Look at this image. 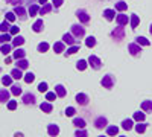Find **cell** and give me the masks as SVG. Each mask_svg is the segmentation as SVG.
I'll return each instance as SVG.
<instances>
[{
	"label": "cell",
	"mask_w": 152,
	"mask_h": 137,
	"mask_svg": "<svg viewBox=\"0 0 152 137\" xmlns=\"http://www.w3.org/2000/svg\"><path fill=\"white\" fill-rule=\"evenodd\" d=\"M116 21H117V24H120V26H125V24H128L129 18L125 14H119V15H116Z\"/></svg>",
	"instance_id": "17"
},
{
	"label": "cell",
	"mask_w": 152,
	"mask_h": 137,
	"mask_svg": "<svg viewBox=\"0 0 152 137\" xmlns=\"http://www.w3.org/2000/svg\"><path fill=\"white\" fill-rule=\"evenodd\" d=\"M100 84H102L104 89H113V85H114V78L111 76V75H105V76L100 79Z\"/></svg>",
	"instance_id": "7"
},
{
	"label": "cell",
	"mask_w": 152,
	"mask_h": 137,
	"mask_svg": "<svg viewBox=\"0 0 152 137\" xmlns=\"http://www.w3.org/2000/svg\"><path fill=\"white\" fill-rule=\"evenodd\" d=\"M62 41H64L67 46H73V44H76V40H75V37H73V34L70 32V34H64L62 35Z\"/></svg>",
	"instance_id": "11"
},
{
	"label": "cell",
	"mask_w": 152,
	"mask_h": 137,
	"mask_svg": "<svg viewBox=\"0 0 152 137\" xmlns=\"http://www.w3.org/2000/svg\"><path fill=\"white\" fill-rule=\"evenodd\" d=\"M17 108V101H8V110L14 111Z\"/></svg>",
	"instance_id": "49"
},
{
	"label": "cell",
	"mask_w": 152,
	"mask_h": 137,
	"mask_svg": "<svg viewBox=\"0 0 152 137\" xmlns=\"http://www.w3.org/2000/svg\"><path fill=\"white\" fill-rule=\"evenodd\" d=\"M24 56H26V51H24V49H20V47H15V52L12 53V58L20 59V58H24Z\"/></svg>",
	"instance_id": "19"
},
{
	"label": "cell",
	"mask_w": 152,
	"mask_h": 137,
	"mask_svg": "<svg viewBox=\"0 0 152 137\" xmlns=\"http://www.w3.org/2000/svg\"><path fill=\"white\" fill-rule=\"evenodd\" d=\"M5 18L9 20V21H14V20L17 18V15H15L14 11H9V12H6V14H5Z\"/></svg>",
	"instance_id": "45"
},
{
	"label": "cell",
	"mask_w": 152,
	"mask_h": 137,
	"mask_svg": "<svg viewBox=\"0 0 152 137\" xmlns=\"http://www.w3.org/2000/svg\"><path fill=\"white\" fill-rule=\"evenodd\" d=\"M55 99H56V93L55 92H46V101L52 102V101H55Z\"/></svg>",
	"instance_id": "44"
},
{
	"label": "cell",
	"mask_w": 152,
	"mask_h": 137,
	"mask_svg": "<svg viewBox=\"0 0 152 137\" xmlns=\"http://www.w3.org/2000/svg\"><path fill=\"white\" fill-rule=\"evenodd\" d=\"M6 3L12 5V6H17V5H21L23 0H6Z\"/></svg>",
	"instance_id": "50"
},
{
	"label": "cell",
	"mask_w": 152,
	"mask_h": 137,
	"mask_svg": "<svg viewBox=\"0 0 152 137\" xmlns=\"http://www.w3.org/2000/svg\"><path fill=\"white\" fill-rule=\"evenodd\" d=\"M40 110L43 111V113H52V110H53V105L50 104V102H43L40 105Z\"/></svg>",
	"instance_id": "23"
},
{
	"label": "cell",
	"mask_w": 152,
	"mask_h": 137,
	"mask_svg": "<svg viewBox=\"0 0 152 137\" xmlns=\"http://www.w3.org/2000/svg\"><path fill=\"white\" fill-rule=\"evenodd\" d=\"M55 93H56L58 97H64V96L67 95V90L64 89V85H61V84H59V85L55 87Z\"/></svg>",
	"instance_id": "22"
},
{
	"label": "cell",
	"mask_w": 152,
	"mask_h": 137,
	"mask_svg": "<svg viewBox=\"0 0 152 137\" xmlns=\"http://www.w3.org/2000/svg\"><path fill=\"white\" fill-rule=\"evenodd\" d=\"M142 110L143 111H152V101H143L142 102Z\"/></svg>",
	"instance_id": "40"
},
{
	"label": "cell",
	"mask_w": 152,
	"mask_h": 137,
	"mask_svg": "<svg viewBox=\"0 0 152 137\" xmlns=\"http://www.w3.org/2000/svg\"><path fill=\"white\" fill-rule=\"evenodd\" d=\"M146 127H148V123H145V122H138L137 125H135V131H137L138 134H143V133L146 131Z\"/></svg>",
	"instance_id": "30"
},
{
	"label": "cell",
	"mask_w": 152,
	"mask_h": 137,
	"mask_svg": "<svg viewBox=\"0 0 152 137\" xmlns=\"http://www.w3.org/2000/svg\"><path fill=\"white\" fill-rule=\"evenodd\" d=\"M62 3H64V0H52V5H53L55 8H59Z\"/></svg>",
	"instance_id": "53"
},
{
	"label": "cell",
	"mask_w": 152,
	"mask_h": 137,
	"mask_svg": "<svg viewBox=\"0 0 152 137\" xmlns=\"http://www.w3.org/2000/svg\"><path fill=\"white\" fill-rule=\"evenodd\" d=\"M132 125H134L132 119H125V120L122 122V128H123V130H126V131L132 130Z\"/></svg>",
	"instance_id": "29"
},
{
	"label": "cell",
	"mask_w": 152,
	"mask_h": 137,
	"mask_svg": "<svg viewBox=\"0 0 152 137\" xmlns=\"http://www.w3.org/2000/svg\"><path fill=\"white\" fill-rule=\"evenodd\" d=\"M18 31H20V28H17V26H11L9 34H11V35H17V34H18Z\"/></svg>",
	"instance_id": "51"
},
{
	"label": "cell",
	"mask_w": 152,
	"mask_h": 137,
	"mask_svg": "<svg viewBox=\"0 0 152 137\" xmlns=\"http://www.w3.org/2000/svg\"><path fill=\"white\" fill-rule=\"evenodd\" d=\"M24 41H26V40H24L21 35H18V34H17V35L14 37V38H12V43H11V44H12V47H20V46H23V44H24Z\"/></svg>",
	"instance_id": "12"
},
{
	"label": "cell",
	"mask_w": 152,
	"mask_h": 137,
	"mask_svg": "<svg viewBox=\"0 0 152 137\" xmlns=\"http://www.w3.org/2000/svg\"><path fill=\"white\" fill-rule=\"evenodd\" d=\"M9 40H11V34L9 32H2V35H0V44L8 43Z\"/></svg>",
	"instance_id": "36"
},
{
	"label": "cell",
	"mask_w": 152,
	"mask_h": 137,
	"mask_svg": "<svg viewBox=\"0 0 152 137\" xmlns=\"http://www.w3.org/2000/svg\"><path fill=\"white\" fill-rule=\"evenodd\" d=\"M111 37H113L114 40H117V41L123 40L125 38V29H123V26H120V24H119V28L113 29L111 31Z\"/></svg>",
	"instance_id": "4"
},
{
	"label": "cell",
	"mask_w": 152,
	"mask_h": 137,
	"mask_svg": "<svg viewBox=\"0 0 152 137\" xmlns=\"http://www.w3.org/2000/svg\"><path fill=\"white\" fill-rule=\"evenodd\" d=\"M145 113H140V111H137V113H134V120L137 122H145Z\"/></svg>",
	"instance_id": "43"
},
{
	"label": "cell",
	"mask_w": 152,
	"mask_h": 137,
	"mask_svg": "<svg viewBox=\"0 0 152 137\" xmlns=\"http://www.w3.org/2000/svg\"><path fill=\"white\" fill-rule=\"evenodd\" d=\"M107 134L108 136H117L119 134V128L117 127H107Z\"/></svg>",
	"instance_id": "38"
},
{
	"label": "cell",
	"mask_w": 152,
	"mask_h": 137,
	"mask_svg": "<svg viewBox=\"0 0 152 137\" xmlns=\"http://www.w3.org/2000/svg\"><path fill=\"white\" fill-rule=\"evenodd\" d=\"M76 17H78L79 21L84 23V24L90 23V15H88L87 11H84V9H78V11H76Z\"/></svg>",
	"instance_id": "8"
},
{
	"label": "cell",
	"mask_w": 152,
	"mask_h": 137,
	"mask_svg": "<svg viewBox=\"0 0 152 137\" xmlns=\"http://www.w3.org/2000/svg\"><path fill=\"white\" fill-rule=\"evenodd\" d=\"M135 43H138L140 46H149V44H151V41L146 40L145 37H137V38H135Z\"/></svg>",
	"instance_id": "39"
},
{
	"label": "cell",
	"mask_w": 152,
	"mask_h": 137,
	"mask_svg": "<svg viewBox=\"0 0 152 137\" xmlns=\"http://www.w3.org/2000/svg\"><path fill=\"white\" fill-rule=\"evenodd\" d=\"M126 9H128V3H125V2H117V3H116V11L123 12V11H126Z\"/></svg>",
	"instance_id": "35"
},
{
	"label": "cell",
	"mask_w": 152,
	"mask_h": 137,
	"mask_svg": "<svg viewBox=\"0 0 152 137\" xmlns=\"http://www.w3.org/2000/svg\"><path fill=\"white\" fill-rule=\"evenodd\" d=\"M128 51H129V53L132 56H138V55L142 53V47H140V44H138V43H129L128 44Z\"/></svg>",
	"instance_id": "6"
},
{
	"label": "cell",
	"mask_w": 152,
	"mask_h": 137,
	"mask_svg": "<svg viewBox=\"0 0 152 137\" xmlns=\"http://www.w3.org/2000/svg\"><path fill=\"white\" fill-rule=\"evenodd\" d=\"M75 136H76V137H79V136H87V131L82 130V128H78V131L75 133Z\"/></svg>",
	"instance_id": "52"
},
{
	"label": "cell",
	"mask_w": 152,
	"mask_h": 137,
	"mask_svg": "<svg viewBox=\"0 0 152 137\" xmlns=\"http://www.w3.org/2000/svg\"><path fill=\"white\" fill-rule=\"evenodd\" d=\"M72 34L75 38H82V37L85 35V28L81 26V24H72Z\"/></svg>",
	"instance_id": "1"
},
{
	"label": "cell",
	"mask_w": 152,
	"mask_h": 137,
	"mask_svg": "<svg viewBox=\"0 0 152 137\" xmlns=\"http://www.w3.org/2000/svg\"><path fill=\"white\" fill-rule=\"evenodd\" d=\"M87 61H88V66H90L91 69H94V70H99L100 67H102V61H100L96 55H90Z\"/></svg>",
	"instance_id": "2"
},
{
	"label": "cell",
	"mask_w": 152,
	"mask_h": 137,
	"mask_svg": "<svg viewBox=\"0 0 152 137\" xmlns=\"http://www.w3.org/2000/svg\"><path fill=\"white\" fill-rule=\"evenodd\" d=\"M23 79H24V82L31 84V82H34V79H35V75H34L32 72H28L26 75H23Z\"/></svg>",
	"instance_id": "33"
},
{
	"label": "cell",
	"mask_w": 152,
	"mask_h": 137,
	"mask_svg": "<svg viewBox=\"0 0 152 137\" xmlns=\"http://www.w3.org/2000/svg\"><path fill=\"white\" fill-rule=\"evenodd\" d=\"M21 101H23V104L24 105H35V95L34 93H31V92H28V93H24L23 96H21Z\"/></svg>",
	"instance_id": "5"
},
{
	"label": "cell",
	"mask_w": 152,
	"mask_h": 137,
	"mask_svg": "<svg viewBox=\"0 0 152 137\" xmlns=\"http://www.w3.org/2000/svg\"><path fill=\"white\" fill-rule=\"evenodd\" d=\"M52 9H53V5H52V3H44V5L40 8V12H38V14H40V15L49 14V12L52 11Z\"/></svg>",
	"instance_id": "18"
},
{
	"label": "cell",
	"mask_w": 152,
	"mask_h": 137,
	"mask_svg": "<svg viewBox=\"0 0 152 137\" xmlns=\"http://www.w3.org/2000/svg\"><path fill=\"white\" fill-rule=\"evenodd\" d=\"M11 49H12V44H9V43L0 44V52H2L3 55H8V53L11 52Z\"/></svg>",
	"instance_id": "27"
},
{
	"label": "cell",
	"mask_w": 152,
	"mask_h": 137,
	"mask_svg": "<svg viewBox=\"0 0 152 137\" xmlns=\"http://www.w3.org/2000/svg\"><path fill=\"white\" fill-rule=\"evenodd\" d=\"M11 76L14 78V79H21L23 78V73H21V69L15 67V69H12L11 70Z\"/></svg>",
	"instance_id": "24"
},
{
	"label": "cell",
	"mask_w": 152,
	"mask_h": 137,
	"mask_svg": "<svg viewBox=\"0 0 152 137\" xmlns=\"http://www.w3.org/2000/svg\"><path fill=\"white\" fill-rule=\"evenodd\" d=\"M47 133H49V136H58L59 134V127L58 125H55V123H50V125L47 127Z\"/></svg>",
	"instance_id": "14"
},
{
	"label": "cell",
	"mask_w": 152,
	"mask_h": 137,
	"mask_svg": "<svg viewBox=\"0 0 152 137\" xmlns=\"http://www.w3.org/2000/svg\"><path fill=\"white\" fill-rule=\"evenodd\" d=\"M129 23H131V29H135L138 26V23H140V18H138L137 14H132L131 18H129Z\"/></svg>",
	"instance_id": "25"
},
{
	"label": "cell",
	"mask_w": 152,
	"mask_h": 137,
	"mask_svg": "<svg viewBox=\"0 0 152 137\" xmlns=\"http://www.w3.org/2000/svg\"><path fill=\"white\" fill-rule=\"evenodd\" d=\"M149 32L152 34V24H151V26H149Z\"/></svg>",
	"instance_id": "57"
},
{
	"label": "cell",
	"mask_w": 152,
	"mask_h": 137,
	"mask_svg": "<svg viewBox=\"0 0 152 137\" xmlns=\"http://www.w3.org/2000/svg\"><path fill=\"white\" fill-rule=\"evenodd\" d=\"M64 49H66V43H64V41H56V43L53 44L55 53H62V52H64Z\"/></svg>",
	"instance_id": "16"
},
{
	"label": "cell",
	"mask_w": 152,
	"mask_h": 137,
	"mask_svg": "<svg viewBox=\"0 0 152 137\" xmlns=\"http://www.w3.org/2000/svg\"><path fill=\"white\" fill-rule=\"evenodd\" d=\"M11 59H12V58H9V56H6V61H5V63H6V64H9V63H11Z\"/></svg>",
	"instance_id": "54"
},
{
	"label": "cell",
	"mask_w": 152,
	"mask_h": 137,
	"mask_svg": "<svg viewBox=\"0 0 152 137\" xmlns=\"http://www.w3.org/2000/svg\"><path fill=\"white\" fill-rule=\"evenodd\" d=\"M38 12H40V6H38L37 3H31V5H29V9H28V14H29L31 17H35Z\"/></svg>",
	"instance_id": "15"
},
{
	"label": "cell",
	"mask_w": 152,
	"mask_h": 137,
	"mask_svg": "<svg viewBox=\"0 0 152 137\" xmlns=\"http://www.w3.org/2000/svg\"><path fill=\"white\" fill-rule=\"evenodd\" d=\"M14 12H15V15L21 20V21H24V20H28V11L24 9L21 5H17V6H14Z\"/></svg>",
	"instance_id": "3"
},
{
	"label": "cell",
	"mask_w": 152,
	"mask_h": 137,
	"mask_svg": "<svg viewBox=\"0 0 152 137\" xmlns=\"http://www.w3.org/2000/svg\"><path fill=\"white\" fill-rule=\"evenodd\" d=\"M43 29H44V23H43V20L40 18V20H37L34 24H32V31L34 32H43Z\"/></svg>",
	"instance_id": "13"
},
{
	"label": "cell",
	"mask_w": 152,
	"mask_h": 137,
	"mask_svg": "<svg viewBox=\"0 0 152 137\" xmlns=\"http://www.w3.org/2000/svg\"><path fill=\"white\" fill-rule=\"evenodd\" d=\"M9 95L11 93L6 89H0V102H2V104L3 102H8L9 101Z\"/></svg>",
	"instance_id": "21"
},
{
	"label": "cell",
	"mask_w": 152,
	"mask_h": 137,
	"mask_svg": "<svg viewBox=\"0 0 152 137\" xmlns=\"http://www.w3.org/2000/svg\"><path fill=\"white\" fill-rule=\"evenodd\" d=\"M75 113H76V110H75L73 107H67V108H66V116H67V117H72Z\"/></svg>",
	"instance_id": "48"
},
{
	"label": "cell",
	"mask_w": 152,
	"mask_h": 137,
	"mask_svg": "<svg viewBox=\"0 0 152 137\" xmlns=\"http://www.w3.org/2000/svg\"><path fill=\"white\" fill-rule=\"evenodd\" d=\"M12 79H14V78H12L11 75H9V76H3L2 78V84L3 85H12Z\"/></svg>",
	"instance_id": "46"
},
{
	"label": "cell",
	"mask_w": 152,
	"mask_h": 137,
	"mask_svg": "<svg viewBox=\"0 0 152 137\" xmlns=\"http://www.w3.org/2000/svg\"><path fill=\"white\" fill-rule=\"evenodd\" d=\"M26 3H29V5L31 3H35V0H26Z\"/></svg>",
	"instance_id": "56"
},
{
	"label": "cell",
	"mask_w": 152,
	"mask_h": 137,
	"mask_svg": "<svg viewBox=\"0 0 152 137\" xmlns=\"http://www.w3.org/2000/svg\"><path fill=\"white\" fill-rule=\"evenodd\" d=\"M73 125H75L76 128H85L87 123H85V120L81 119V117H75V119H73Z\"/></svg>",
	"instance_id": "28"
},
{
	"label": "cell",
	"mask_w": 152,
	"mask_h": 137,
	"mask_svg": "<svg viewBox=\"0 0 152 137\" xmlns=\"http://www.w3.org/2000/svg\"><path fill=\"white\" fill-rule=\"evenodd\" d=\"M94 127H96L97 130H104V128H107V127H108V120H107V117L99 116V117L94 120Z\"/></svg>",
	"instance_id": "9"
},
{
	"label": "cell",
	"mask_w": 152,
	"mask_h": 137,
	"mask_svg": "<svg viewBox=\"0 0 152 137\" xmlns=\"http://www.w3.org/2000/svg\"><path fill=\"white\" fill-rule=\"evenodd\" d=\"M0 72H2V69H0Z\"/></svg>",
	"instance_id": "58"
},
{
	"label": "cell",
	"mask_w": 152,
	"mask_h": 137,
	"mask_svg": "<svg viewBox=\"0 0 152 137\" xmlns=\"http://www.w3.org/2000/svg\"><path fill=\"white\" fill-rule=\"evenodd\" d=\"M88 96L85 95V93H78L76 95V102H78L79 105H88Z\"/></svg>",
	"instance_id": "10"
},
{
	"label": "cell",
	"mask_w": 152,
	"mask_h": 137,
	"mask_svg": "<svg viewBox=\"0 0 152 137\" xmlns=\"http://www.w3.org/2000/svg\"><path fill=\"white\" fill-rule=\"evenodd\" d=\"M104 17H105L108 21H111L114 17H116V11H114V9H105V11H104Z\"/></svg>",
	"instance_id": "26"
},
{
	"label": "cell",
	"mask_w": 152,
	"mask_h": 137,
	"mask_svg": "<svg viewBox=\"0 0 152 137\" xmlns=\"http://www.w3.org/2000/svg\"><path fill=\"white\" fill-rule=\"evenodd\" d=\"M17 63H15V66L18 67V69H21V70H26L28 67H29V63H28V59H24V58H20V59H15Z\"/></svg>",
	"instance_id": "20"
},
{
	"label": "cell",
	"mask_w": 152,
	"mask_h": 137,
	"mask_svg": "<svg viewBox=\"0 0 152 137\" xmlns=\"http://www.w3.org/2000/svg\"><path fill=\"white\" fill-rule=\"evenodd\" d=\"M76 52H79V44H73L70 49H67L66 55H73V53H76Z\"/></svg>",
	"instance_id": "42"
},
{
	"label": "cell",
	"mask_w": 152,
	"mask_h": 137,
	"mask_svg": "<svg viewBox=\"0 0 152 137\" xmlns=\"http://www.w3.org/2000/svg\"><path fill=\"white\" fill-rule=\"evenodd\" d=\"M38 3H41V5H44V3H47V0H38Z\"/></svg>",
	"instance_id": "55"
},
{
	"label": "cell",
	"mask_w": 152,
	"mask_h": 137,
	"mask_svg": "<svg viewBox=\"0 0 152 137\" xmlns=\"http://www.w3.org/2000/svg\"><path fill=\"white\" fill-rule=\"evenodd\" d=\"M47 89H49V87H47V82H40V84H38V92L46 93V92H47Z\"/></svg>",
	"instance_id": "47"
},
{
	"label": "cell",
	"mask_w": 152,
	"mask_h": 137,
	"mask_svg": "<svg viewBox=\"0 0 152 137\" xmlns=\"http://www.w3.org/2000/svg\"><path fill=\"white\" fill-rule=\"evenodd\" d=\"M85 46L87 47H94L96 46V38H94V37H87V40H85Z\"/></svg>",
	"instance_id": "37"
},
{
	"label": "cell",
	"mask_w": 152,
	"mask_h": 137,
	"mask_svg": "<svg viewBox=\"0 0 152 137\" xmlns=\"http://www.w3.org/2000/svg\"><path fill=\"white\" fill-rule=\"evenodd\" d=\"M49 47H50V46H49V43H40L37 49H38V52L44 53V52H47V51H49Z\"/></svg>",
	"instance_id": "41"
},
{
	"label": "cell",
	"mask_w": 152,
	"mask_h": 137,
	"mask_svg": "<svg viewBox=\"0 0 152 137\" xmlns=\"http://www.w3.org/2000/svg\"><path fill=\"white\" fill-rule=\"evenodd\" d=\"M9 23H11V21L6 20V18H5L3 23H0V32H9V29H11V24H9Z\"/></svg>",
	"instance_id": "31"
},
{
	"label": "cell",
	"mask_w": 152,
	"mask_h": 137,
	"mask_svg": "<svg viewBox=\"0 0 152 137\" xmlns=\"http://www.w3.org/2000/svg\"><path fill=\"white\" fill-rule=\"evenodd\" d=\"M87 66H88V61H85V59H79L78 63H76V69L78 70H85Z\"/></svg>",
	"instance_id": "34"
},
{
	"label": "cell",
	"mask_w": 152,
	"mask_h": 137,
	"mask_svg": "<svg viewBox=\"0 0 152 137\" xmlns=\"http://www.w3.org/2000/svg\"><path fill=\"white\" fill-rule=\"evenodd\" d=\"M11 93L14 95V96L21 95V87H20L18 84H12V85H11Z\"/></svg>",
	"instance_id": "32"
}]
</instances>
